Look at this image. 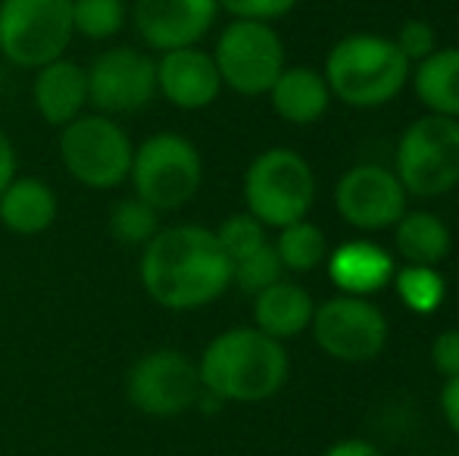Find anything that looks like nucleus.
Returning <instances> with one entry per match:
<instances>
[{
    "label": "nucleus",
    "mask_w": 459,
    "mask_h": 456,
    "mask_svg": "<svg viewBox=\"0 0 459 456\" xmlns=\"http://www.w3.org/2000/svg\"><path fill=\"white\" fill-rule=\"evenodd\" d=\"M281 279H284V266H281V260H278L273 244L260 247L256 254L244 256V260L231 262V285H235L238 291L250 294V297H256V294L273 288L275 281H281Z\"/></svg>",
    "instance_id": "nucleus-28"
},
{
    "label": "nucleus",
    "mask_w": 459,
    "mask_h": 456,
    "mask_svg": "<svg viewBox=\"0 0 459 456\" xmlns=\"http://www.w3.org/2000/svg\"><path fill=\"white\" fill-rule=\"evenodd\" d=\"M394 272V256L375 241H347L328 256V279L351 297H368L387 288Z\"/></svg>",
    "instance_id": "nucleus-18"
},
{
    "label": "nucleus",
    "mask_w": 459,
    "mask_h": 456,
    "mask_svg": "<svg viewBox=\"0 0 459 456\" xmlns=\"http://www.w3.org/2000/svg\"><path fill=\"white\" fill-rule=\"evenodd\" d=\"M219 19V0H132L128 22L153 56L197 47Z\"/></svg>",
    "instance_id": "nucleus-13"
},
{
    "label": "nucleus",
    "mask_w": 459,
    "mask_h": 456,
    "mask_svg": "<svg viewBox=\"0 0 459 456\" xmlns=\"http://www.w3.org/2000/svg\"><path fill=\"white\" fill-rule=\"evenodd\" d=\"M212 235H216L219 247L225 250V256H229L231 262L244 260V256L256 254V250L269 244L266 226H263V222H256L250 213L225 216V219L219 222L216 228H212Z\"/></svg>",
    "instance_id": "nucleus-27"
},
{
    "label": "nucleus",
    "mask_w": 459,
    "mask_h": 456,
    "mask_svg": "<svg viewBox=\"0 0 459 456\" xmlns=\"http://www.w3.org/2000/svg\"><path fill=\"white\" fill-rule=\"evenodd\" d=\"M325 82L332 98L341 104L372 110L385 107L410 82V60L397 50L394 38L385 35H347L325 56Z\"/></svg>",
    "instance_id": "nucleus-3"
},
{
    "label": "nucleus",
    "mask_w": 459,
    "mask_h": 456,
    "mask_svg": "<svg viewBox=\"0 0 459 456\" xmlns=\"http://www.w3.org/2000/svg\"><path fill=\"white\" fill-rule=\"evenodd\" d=\"M406 194L441 197L459 185V119L422 116L397 144V169Z\"/></svg>",
    "instance_id": "nucleus-8"
},
{
    "label": "nucleus",
    "mask_w": 459,
    "mask_h": 456,
    "mask_svg": "<svg viewBox=\"0 0 459 456\" xmlns=\"http://www.w3.org/2000/svg\"><path fill=\"white\" fill-rule=\"evenodd\" d=\"M394 44H397L400 54L412 63H422L425 56H431L437 50V31L431 22H425V19H406L403 25H400L397 38H394Z\"/></svg>",
    "instance_id": "nucleus-29"
},
{
    "label": "nucleus",
    "mask_w": 459,
    "mask_h": 456,
    "mask_svg": "<svg viewBox=\"0 0 459 456\" xmlns=\"http://www.w3.org/2000/svg\"><path fill=\"white\" fill-rule=\"evenodd\" d=\"M56 153L75 185L88 191H119L128 185L134 141L119 119L88 110L60 128Z\"/></svg>",
    "instance_id": "nucleus-5"
},
{
    "label": "nucleus",
    "mask_w": 459,
    "mask_h": 456,
    "mask_svg": "<svg viewBox=\"0 0 459 456\" xmlns=\"http://www.w3.org/2000/svg\"><path fill=\"white\" fill-rule=\"evenodd\" d=\"M128 25V0H73L75 38L107 44Z\"/></svg>",
    "instance_id": "nucleus-25"
},
{
    "label": "nucleus",
    "mask_w": 459,
    "mask_h": 456,
    "mask_svg": "<svg viewBox=\"0 0 459 456\" xmlns=\"http://www.w3.org/2000/svg\"><path fill=\"white\" fill-rule=\"evenodd\" d=\"M441 409L447 426L459 434V378H447V384L441 388Z\"/></svg>",
    "instance_id": "nucleus-33"
},
{
    "label": "nucleus",
    "mask_w": 459,
    "mask_h": 456,
    "mask_svg": "<svg viewBox=\"0 0 459 456\" xmlns=\"http://www.w3.org/2000/svg\"><path fill=\"white\" fill-rule=\"evenodd\" d=\"M394 244L406 266H437L441 260H447L454 237L441 216L416 210V213H403V219L394 226Z\"/></svg>",
    "instance_id": "nucleus-22"
},
{
    "label": "nucleus",
    "mask_w": 459,
    "mask_h": 456,
    "mask_svg": "<svg viewBox=\"0 0 459 456\" xmlns=\"http://www.w3.org/2000/svg\"><path fill=\"white\" fill-rule=\"evenodd\" d=\"M204 384L187 353L176 347H153L141 353L126 372V400L151 419H176L197 407Z\"/></svg>",
    "instance_id": "nucleus-10"
},
{
    "label": "nucleus",
    "mask_w": 459,
    "mask_h": 456,
    "mask_svg": "<svg viewBox=\"0 0 459 456\" xmlns=\"http://www.w3.org/2000/svg\"><path fill=\"white\" fill-rule=\"evenodd\" d=\"M394 288L406 310L419 313V316L435 313L447 294V281L437 272V266H403L400 272H394Z\"/></svg>",
    "instance_id": "nucleus-26"
},
{
    "label": "nucleus",
    "mask_w": 459,
    "mask_h": 456,
    "mask_svg": "<svg viewBox=\"0 0 459 456\" xmlns=\"http://www.w3.org/2000/svg\"><path fill=\"white\" fill-rule=\"evenodd\" d=\"M269 104L278 119L290 122V125H309L325 116L332 104V91L322 73L309 66H284V73L269 88Z\"/></svg>",
    "instance_id": "nucleus-19"
},
{
    "label": "nucleus",
    "mask_w": 459,
    "mask_h": 456,
    "mask_svg": "<svg viewBox=\"0 0 459 456\" xmlns=\"http://www.w3.org/2000/svg\"><path fill=\"white\" fill-rule=\"evenodd\" d=\"M219 69L222 88L241 98H263L275 79L284 73V44L281 35L269 22L231 19L210 50Z\"/></svg>",
    "instance_id": "nucleus-9"
},
{
    "label": "nucleus",
    "mask_w": 459,
    "mask_h": 456,
    "mask_svg": "<svg viewBox=\"0 0 459 456\" xmlns=\"http://www.w3.org/2000/svg\"><path fill=\"white\" fill-rule=\"evenodd\" d=\"M19 176V153H16V144H13L10 134L0 128V194L4 188Z\"/></svg>",
    "instance_id": "nucleus-32"
},
{
    "label": "nucleus",
    "mask_w": 459,
    "mask_h": 456,
    "mask_svg": "<svg viewBox=\"0 0 459 456\" xmlns=\"http://www.w3.org/2000/svg\"><path fill=\"white\" fill-rule=\"evenodd\" d=\"M200 384L222 403H263L284 388L290 359L281 341L254 325L219 331L197 359Z\"/></svg>",
    "instance_id": "nucleus-2"
},
{
    "label": "nucleus",
    "mask_w": 459,
    "mask_h": 456,
    "mask_svg": "<svg viewBox=\"0 0 459 456\" xmlns=\"http://www.w3.org/2000/svg\"><path fill=\"white\" fill-rule=\"evenodd\" d=\"M138 281L160 310L194 313L231 288V260L212 228L178 222L163 226L138 250Z\"/></svg>",
    "instance_id": "nucleus-1"
},
{
    "label": "nucleus",
    "mask_w": 459,
    "mask_h": 456,
    "mask_svg": "<svg viewBox=\"0 0 459 456\" xmlns=\"http://www.w3.org/2000/svg\"><path fill=\"white\" fill-rule=\"evenodd\" d=\"M300 0H219V13L231 19H250V22H269L288 16Z\"/></svg>",
    "instance_id": "nucleus-30"
},
{
    "label": "nucleus",
    "mask_w": 459,
    "mask_h": 456,
    "mask_svg": "<svg viewBox=\"0 0 459 456\" xmlns=\"http://www.w3.org/2000/svg\"><path fill=\"white\" fill-rule=\"evenodd\" d=\"M31 107L44 125L56 128L69 125L82 113L91 110L88 104V73L73 56L48 63L31 73Z\"/></svg>",
    "instance_id": "nucleus-16"
},
{
    "label": "nucleus",
    "mask_w": 459,
    "mask_h": 456,
    "mask_svg": "<svg viewBox=\"0 0 459 456\" xmlns=\"http://www.w3.org/2000/svg\"><path fill=\"white\" fill-rule=\"evenodd\" d=\"M412 88L429 113L459 119V47H437L412 73Z\"/></svg>",
    "instance_id": "nucleus-21"
},
{
    "label": "nucleus",
    "mask_w": 459,
    "mask_h": 456,
    "mask_svg": "<svg viewBox=\"0 0 459 456\" xmlns=\"http://www.w3.org/2000/svg\"><path fill=\"white\" fill-rule=\"evenodd\" d=\"M406 191L400 178L385 166H353L334 185V207L341 219L359 231H381L403 219Z\"/></svg>",
    "instance_id": "nucleus-14"
},
{
    "label": "nucleus",
    "mask_w": 459,
    "mask_h": 456,
    "mask_svg": "<svg viewBox=\"0 0 459 456\" xmlns=\"http://www.w3.org/2000/svg\"><path fill=\"white\" fill-rule=\"evenodd\" d=\"M244 213L266 228H284L307 219L316 203L313 166L290 147H269L244 172Z\"/></svg>",
    "instance_id": "nucleus-6"
},
{
    "label": "nucleus",
    "mask_w": 459,
    "mask_h": 456,
    "mask_svg": "<svg viewBox=\"0 0 459 456\" xmlns=\"http://www.w3.org/2000/svg\"><path fill=\"white\" fill-rule=\"evenodd\" d=\"M75 41L73 0H0V56L13 69L60 60Z\"/></svg>",
    "instance_id": "nucleus-7"
},
{
    "label": "nucleus",
    "mask_w": 459,
    "mask_h": 456,
    "mask_svg": "<svg viewBox=\"0 0 459 456\" xmlns=\"http://www.w3.org/2000/svg\"><path fill=\"white\" fill-rule=\"evenodd\" d=\"M273 247L278 260H281L284 272H313L316 266H322L328 260L325 231L307 219L278 228V241Z\"/></svg>",
    "instance_id": "nucleus-23"
},
{
    "label": "nucleus",
    "mask_w": 459,
    "mask_h": 456,
    "mask_svg": "<svg viewBox=\"0 0 459 456\" xmlns=\"http://www.w3.org/2000/svg\"><path fill=\"white\" fill-rule=\"evenodd\" d=\"M313 338L328 357L341 363H366L375 359L387 344V319L372 300L338 294L316 306Z\"/></svg>",
    "instance_id": "nucleus-12"
},
{
    "label": "nucleus",
    "mask_w": 459,
    "mask_h": 456,
    "mask_svg": "<svg viewBox=\"0 0 459 456\" xmlns=\"http://www.w3.org/2000/svg\"><path fill=\"white\" fill-rule=\"evenodd\" d=\"M431 363L444 378H459V329H447L431 341Z\"/></svg>",
    "instance_id": "nucleus-31"
},
{
    "label": "nucleus",
    "mask_w": 459,
    "mask_h": 456,
    "mask_svg": "<svg viewBox=\"0 0 459 456\" xmlns=\"http://www.w3.org/2000/svg\"><path fill=\"white\" fill-rule=\"evenodd\" d=\"M222 94V79L212 54L197 47H178L157 54V98L182 113H200Z\"/></svg>",
    "instance_id": "nucleus-15"
},
{
    "label": "nucleus",
    "mask_w": 459,
    "mask_h": 456,
    "mask_svg": "<svg viewBox=\"0 0 459 456\" xmlns=\"http://www.w3.org/2000/svg\"><path fill=\"white\" fill-rule=\"evenodd\" d=\"M313 313L316 304L307 288L281 279L254 297V329H260L275 341H288L309 329Z\"/></svg>",
    "instance_id": "nucleus-20"
},
{
    "label": "nucleus",
    "mask_w": 459,
    "mask_h": 456,
    "mask_svg": "<svg viewBox=\"0 0 459 456\" xmlns=\"http://www.w3.org/2000/svg\"><path fill=\"white\" fill-rule=\"evenodd\" d=\"M107 228H109V237H113L119 247L141 250L160 228H163V222H160L157 210L147 207L141 197L128 194V197H119V201L109 207Z\"/></svg>",
    "instance_id": "nucleus-24"
},
{
    "label": "nucleus",
    "mask_w": 459,
    "mask_h": 456,
    "mask_svg": "<svg viewBox=\"0 0 459 456\" xmlns=\"http://www.w3.org/2000/svg\"><path fill=\"white\" fill-rule=\"evenodd\" d=\"M88 104L94 113L122 116L141 113L157 100V56L134 44H109L85 66Z\"/></svg>",
    "instance_id": "nucleus-11"
},
{
    "label": "nucleus",
    "mask_w": 459,
    "mask_h": 456,
    "mask_svg": "<svg viewBox=\"0 0 459 456\" xmlns=\"http://www.w3.org/2000/svg\"><path fill=\"white\" fill-rule=\"evenodd\" d=\"M128 185L160 216L178 213L204 188V157L187 134L153 132L134 144Z\"/></svg>",
    "instance_id": "nucleus-4"
},
{
    "label": "nucleus",
    "mask_w": 459,
    "mask_h": 456,
    "mask_svg": "<svg viewBox=\"0 0 459 456\" xmlns=\"http://www.w3.org/2000/svg\"><path fill=\"white\" fill-rule=\"evenodd\" d=\"M60 216V197L54 185L19 172L0 194V228L16 237H38L54 228Z\"/></svg>",
    "instance_id": "nucleus-17"
},
{
    "label": "nucleus",
    "mask_w": 459,
    "mask_h": 456,
    "mask_svg": "<svg viewBox=\"0 0 459 456\" xmlns=\"http://www.w3.org/2000/svg\"><path fill=\"white\" fill-rule=\"evenodd\" d=\"M322 456H381V453L368 441H338V444L328 447Z\"/></svg>",
    "instance_id": "nucleus-34"
}]
</instances>
